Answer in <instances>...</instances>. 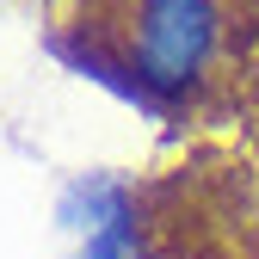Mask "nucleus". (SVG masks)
Wrapping results in <instances>:
<instances>
[{
	"label": "nucleus",
	"mask_w": 259,
	"mask_h": 259,
	"mask_svg": "<svg viewBox=\"0 0 259 259\" xmlns=\"http://www.w3.org/2000/svg\"><path fill=\"white\" fill-rule=\"evenodd\" d=\"M44 44L198 142L259 111V0H50Z\"/></svg>",
	"instance_id": "f257e3e1"
},
{
	"label": "nucleus",
	"mask_w": 259,
	"mask_h": 259,
	"mask_svg": "<svg viewBox=\"0 0 259 259\" xmlns=\"http://www.w3.org/2000/svg\"><path fill=\"white\" fill-rule=\"evenodd\" d=\"M136 259H259V154L191 142L179 160L123 185Z\"/></svg>",
	"instance_id": "f03ea898"
},
{
	"label": "nucleus",
	"mask_w": 259,
	"mask_h": 259,
	"mask_svg": "<svg viewBox=\"0 0 259 259\" xmlns=\"http://www.w3.org/2000/svg\"><path fill=\"white\" fill-rule=\"evenodd\" d=\"M247 148L259 154V111H253V123H247Z\"/></svg>",
	"instance_id": "7ed1b4c3"
}]
</instances>
